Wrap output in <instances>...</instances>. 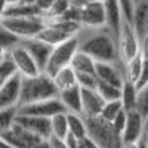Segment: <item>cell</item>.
<instances>
[{
    "label": "cell",
    "instance_id": "38",
    "mask_svg": "<svg viewBox=\"0 0 148 148\" xmlns=\"http://www.w3.org/2000/svg\"><path fill=\"white\" fill-rule=\"evenodd\" d=\"M126 119H127V113H126V111H121V113L116 117V120L111 123L113 127H114V130L120 135V136H121L123 129H125V126H126Z\"/></svg>",
    "mask_w": 148,
    "mask_h": 148
},
{
    "label": "cell",
    "instance_id": "39",
    "mask_svg": "<svg viewBox=\"0 0 148 148\" xmlns=\"http://www.w3.org/2000/svg\"><path fill=\"white\" fill-rule=\"evenodd\" d=\"M49 144H51V148H67L64 141H59V139H55V138L49 139Z\"/></svg>",
    "mask_w": 148,
    "mask_h": 148
},
{
    "label": "cell",
    "instance_id": "40",
    "mask_svg": "<svg viewBox=\"0 0 148 148\" xmlns=\"http://www.w3.org/2000/svg\"><path fill=\"white\" fill-rule=\"evenodd\" d=\"M80 148H98L90 139L86 138L84 141H80Z\"/></svg>",
    "mask_w": 148,
    "mask_h": 148
},
{
    "label": "cell",
    "instance_id": "23",
    "mask_svg": "<svg viewBox=\"0 0 148 148\" xmlns=\"http://www.w3.org/2000/svg\"><path fill=\"white\" fill-rule=\"evenodd\" d=\"M52 80H53V84H55L58 93L77 86V76H76V73H74V70L71 67H67L64 70L58 71L52 77Z\"/></svg>",
    "mask_w": 148,
    "mask_h": 148
},
{
    "label": "cell",
    "instance_id": "19",
    "mask_svg": "<svg viewBox=\"0 0 148 148\" xmlns=\"http://www.w3.org/2000/svg\"><path fill=\"white\" fill-rule=\"evenodd\" d=\"M105 102L96 90L82 89V116L84 117H99Z\"/></svg>",
    "mask_w": 148,
    "mask_h": 148
},
{
    "label": "cell",
    "instance_id": "36",
    "mask_svg": "<svg viewBox=\"0 0 148 148\" xmlns=\"http://www.w3.org/2000/svg\"><path fill=\"white\" fill-rule=\"evenodd\" d=\"M120 6V12H121V18L125 22L132 24V18H133V10H135V2H119Z\"/></svg>",
    "mask_w": 148,
    "mask_h": 148
},
{
    "label": "cell",
    "instance_id": "21",
    "mask_svg": "<svg viewBox=\"0 0 148 148\" xmlns=\"http://www.w3.org/2000/svg\"><path fill=\"white\" fill-rule=\"evenodd\" d=\"M58 99L64 105L67 113L71 114H82V89L74 86L71 89L58 93Z\"/></svg>",
    "mask_w": 148,
    "mask_h": 148
},
{
    "label": "cell",
    "instance_id": "44",
    "mask_svg": "<svg viewBox=\"0 0 148 148\" xmlns=\"http://www.w3.org/2000/svg\"><path fill=\"white\" fill-rule=\"evenodd\" d=\"M6 51H3V49H0V62H2V61L5 59V56H6Z\"/></svg>",
    "mask_w": 148,
    "mask_h": 148
},
{
    "label": "cell",
    "instance_id": "24",
    "mask_svg": "<svg viewBox=\"0 0 148 148\" xmlns=\"http://www.w3.org/2000/svg\"><path fill=\"white\" fill-rule=\"evenodd\" d=\"M70 67L74 70L76 74H95L96 62L86 53L77 51V53L74 55V58L71 61Z\"/></svg>",
    "mask_w": 148,
    "mask_h": 148
},
{
    "label": "cell",
    "instance_id": "43",
    "mask_svg": "<svg viewBox=\"0 0 148 148\" xmlns=\"http://www.w3.org/2000/svg\"><path fill=\"white\" fill-rule=\"evenodd\" d=\"M142 55H144L145 58H148V36H147L145 42L142 43Z\"/></svg>",
    "mask_w": 148,
    "mask_h": 148
},
{
    "label": "cell",
    "instance_id": "42",
    "mask_svg": "<svg viewBox=\"0 0 148 148\" xmlns=\"http://www.w3.org/2000/svg\"><path fill=\"white\" fill-rule=\"evenodd\" d=\"M6 5H8V2H5V0H0V21L3 19V15H5V9H6Z\"/></svg>",
    "mask_w": 148,
    "mask_h": 148
},
{
    "label": "cell",
    "instance_id": "35",
    "mask_svg": "<svg viewBox=\"0 0 148 148\" xmlns=\"http://www.w3.org/2000/svg\"><path fill=\"white\" fill-rule=\"evenodd\" d=\"M19 43V40L14 34H10L9 31H6L3 27H0V49L3 51H10L14 46H16Z\"/></svg>",
    "mask_w": 148,
    "mask_h": 148
},
{
    "label": "cell",
    "instance_id": "7",
    "mask_svg": "<svg viewBox=\"0 0 148 148\" xmlns=\"http://www.w3.org/2000/svg\"><path fill=\"white\" fill-rule=\"evenodd\" d=\"M117 52H119V59L123 65L127 64L133 58H136L139 53H142V46L132 25L125 21L121 24V30L117 37Z\"/></svg>",
    "mask_w": 148,
    "mask_h": 148
},
{
    "label": "cell",
    "instance_id": "20",
    "mask_svg": "<svg viewBox=\"0 0 148 148\" xmlns=\"http://www.w3.org/2000/svg\"><path fill=\"white\" fill-rule=\"evenodd\" d=\"M104 10H105V28L117 39L123 24L119 2H114V0L104 2Z\"/></svg>",
    "mask_w": 148,
    "mask_h": 148
},
{
    "label": "cell",
    "instance_id": "8",
    "mask_svg": "<svg viewBox=\"0 0 148 148\" xmlns=\"http://www.w3.org/2000/svg\"><path fill=\"white\" fill-rule=\"evenodd\" d=\"M79 24L83 30H98L105 27L104 2H77Z\"/></svg>",
    "mask_w": 148,
    "mask_h": 148
},
{
    "label": "cell",
    "instance_id": "37",
    "mask_svg": "<svg viewBox=\"0 0 148 148\" xmlns=\"http://www.w3.org/2000/svg\"><path fill=\"white\" fill-rule=\"evenodd\" d=\"M145 84H148V58L144 56V62H142V70H141V74H139V79L138 82L135 83L136 89H142Z\"/></svg>",
    "mask_w": 148,
    "mask_h": 148
},
{
    "label": "cell",
    "instance_id": "5",
    "mask_svg": "<svg viewBox=\"0 0 148 148\" xmlns=\"http://www.w3.org/2000/svg\"><path fill=\"white\" fill-rule=\"evenodd\" d=\"M0 27L14 34L19 42L36 39L45 27L43 16H28V18H3Z\"/></svg>",
    "mask_w": 148,
    "mask_h": 148
},
{
    "label": "cell",
    "instance_id": "12",
    "mask_svg": "<svg viewBox=\"0 0 148 148\" xmlns=\"http://www.w3.org/2000/svg\"><path fill=\"white\" fill-rule=\"evenodd\" d=\"M95 76L98 82H102L121 89L123 83H125V65L121 62H116V64L98 62L95 67Z\"/></svg>",
    "mask_w": 148,
    "mask_h": 148
},
{
    "label": "cell",
    "instance_id": "27",
    "mask_svg": "<svg viewBox=\"0 0 148 148\" xmlns=\"http://www.w3.org/2000/svg\"><path fill=\"white\" fill-rule=\"evenodd\" d=\"M71 2H67V0H55V2H51V6L47 8V10L45 12L43 19L46 21H55V19H61L65 12L68 10Z\"/></svg>",
    "mask_w": 148,
    "mask_h": 148
},
{
    "label": "cell",
    "instance_id": "11",
    "mask_svg": "<svg viewBox=\"0 0 148 148\" xmlns=\"http://www.w3.org/2000/svg\"><path fill=\"white\" fill-rule=\"evenodd\" d=\"M0 138L6 144H9L12 148H37L43 142V139L33 135L31 132L25 130L19 125H16V123Z\"/></svg>",
    "mask_w": 148,
    "mask_h": 148
},
{
    "label": "cell",
    "instance_id": "41",
    "mask_svg": "<svg viewBox=\"0 0 148 148\" xmlns=\"http://www.w3.org/2000/svg\"><path fill=\"white\" fill-rule=\"evenodd\" d=\"M142 136H145V138H148V116L147 117H144V127H142Z\"/></svg>",
    "mask_w": 148,
    "mask_h": 148
},
{
    "label": "cell",
    "instance_id": "13",
    "mask_svg": "<svg viewBox=\"0 0 148 148\" xmlns=\"http://www.w3.org/2000/svg\"><path fill=\"white\" fill-rule=\"evenodd\" d=\"M21 82L22 77L19 74L9 79L0 88V110L18 108L19 107V96H21Z\"/></svg>",
    "mask_w": 148,
    "mask_h": 148
},
{
    "label": "cell",
    "instance_id": "31",
    "mask_svg": "<svg viewBox=\"0 0 148 148\" xmlns=\"http://www.w3.org/2000/svg\"><path fill=\"white\" fill-rule=\"evenodd\" d=\"M121 111H125L123 110V105L120 101H113V102H105L102 111H101V119H104L105 121L108 123H113L116 120V117L121 113Z\"/></svg>",
    "mask_w": 148,
    "mask_h": 148
},
{
    "label": "cell",
    "instance_id": "22",
    "mask_svg": "<svg viewBox=\"0 0 148 148\" xmlns=\"http://www.w3.org/2000/svg\"><path fill=\"white\" fill-rule=\"evenodd\" d=\"M67 121H68V136L77 139V141H84L88 138L86 121L82 114L67 113Z\"/></svg>",
    "mask_w": 148,
    "mask_h": 148
},
{
    "label": "cell",
    "instance_id": "1",
    "mask_svg": "<svg viewBox=\"0 0 148 148\" xmlns=\"http://www.w3.org/2000/svg\"><path fill=\"white\" fill-rule=\"evenodd\" d=\"M79 51L90 56L95 62H120L117 52V39L105 27L98 30H83L77 36Z\"/></svg>",
    "mask_w": 148,
    "mask_h": 148
},
{
    "label": "cell",
    "instance_id": "16",
    "mask_svg": "<svg viewBox=\"0 0 148 148\" xmlns=\"http://www.w3.org/2000/svg\"><path fill=\"white\" fill-rule=\"evenodd\" d=\"M28 16H43L42 10L36 2L31 0H18L8 2L3 18H28Z\"/></svg>",
    "mask_w": 148,
    "mask_h": 148
},
{
    "label": "cell",
    "instance_id": "15",
    "mask_svg": "<svg viewBox=\"0 0 148 148\" xmlns=\"http://www.w3.org/2000/svg\"><path fill=\"white\" fill-rule=\"evenodd\" d=\"M142 127H144V117L136 110L127 113L126 126L121 132V142L123 145H133L138 144L142 138Z\"/></svg>",
    "mask_w": 148,
    "mask_h": 148
},
{
    "label": "cell",
    "instance_id": "26",
    "mask_svg": "<svg viewBox=\"0 0 148 148\" xmlns=\"http://www.w3.org/2000/svg\"><path fill=\"white\" fill-rule=\"evenodd\" d=\"M51 133L55 139L65 141L68 136V121H67V113L56 114L51 119Z\"/></svg>",
    "mask_w": 148,
    "mask_h": 148
},
{
    "label": "cell",
    "instance_id": "17",
    "mask_svg": "<svg viewBox=\"0 0 148 148\" xmlns=\"http://www.w3.org/2000/svg\"><path fill=\"white\" fill-rule=\"evenodd\" d=\"M21 45L27 49V52L31 55V58L34 59L36 65L39 67L40 73L45 71L46 65H47V61L51 58V53H52V49L49 45L40 42L39 39H30V40H24L21 42Z\"/></svg>",
    "mask_w": 148,
    "mask_h": 148
},
{
    "label": "cell",
    "instance_id": "14",
    "mask_svg": "<svg viewBox=\"0 0 148 148\" xmlns=\"http://www.w3.org/2000/svg\"><path fill=\"white\" fill-rule=\"evenodd\" d=\"M15 123L24 127L25 130L31 132L33 135L39 136L43 141L51 139L52 133H51V120L49 119H40V117H30V116H22L16 114Z\"/></svg>",
    "mask_w": 148,
    "mask_h": 148
},
{
    "label": "cell",
    "instance_id": "10",
    "mask_svg": "<svg viewBox=\"0 0 148 148\" xmlns=\"http://www.w3.org/2000/svg\"><path fill=\"white\" fill-rule=\"evenodd\" d=\"M67 113L64 105L61 104V101L58 98L53 99H47V101H42V102H36V104H30V105H22L18 107V114L22 116H30V117H40V119H49L55 117L56 114H62Z\"/></svg>",
    "mask_w": 148,
    "mask_h": 148
},
{
    "label": "cell",
    "instance_id": "28",
    "mask_svg": "<svg viewBox=\"0 0 148 148\" xmlns=\"http://www.w3.org/2000/svg\"><path fill=\"white\" fill-rule=\"evenodd\" d=\"M142 62H144V55L139 53L136 58H133L127 64H125V80H127L133 84L136 83L139 79L141 70H142Z\"/></svg>",
    "mask_w": 148,
    "mask_h": 148
},
{
    "label": "cell",
    "instance_id": "32",
    "mask_svg": "<svg viewBox=\"0 0 148 148\" xmlns=\"http://www.w3.org/2000/svg\"><path fill=\"white\" fill-rule=\"evenodd\" d=\"M16 68L12 62V59L9 58V55L6 53L5 59L0 62V83H5L8 82L9 79H12L14 76H16Z\"/></svg>",
    "mask_w": 148,
    "mask_h": 148
},
{
    "label": "cell",
    "instance_id": "2",
    "mask_svg": "<svg viewBox=\"0 0 148 148\" xmlns=\"http://www.w3.org/2000/svg\"><path fill=\"white\" fill-rule=\"evenodd\" d=\"M53 98H58V90L53 84V80L45 73H40L34 77L22 79L19 107L53 99Z\"/></svg>",
    "mask_w": 148,
    "mask_h": 148
},
{
    "label": "cell",
    "instance_id": "3",
    "mask_svg": "<svg viewBox=\"0 0 148 148\" xmlns=\"http://www.w3.org/2000/svg\"><path fill=\"white\" fill-rule=\"evenodd\" d=\"M88 139H90L98 148H123L121 136L114 130L113 125L101 117H84Z\"/></svg>",
    "mask_w": 148,
    "mask_h": 148
},
{
    "label": "cell",
    "instance_id": "25",
    "mask_svg": "<svg viewBox=\"0 0 148 148\" xmlns=\"http://www.w3.org/2000/svg\"><path fill=\"white\" fill-rule=\"evenodd\" d=\"M136 96H138V89L133 83L125 80L121 86V98L120 102L123 105V110L126 113H130V111L136 110Z\"/></svg>",
    "mask_w": 148,
    "mask_h": 148
},
{
    "label": "cell",
    "instance_id": "29",
    "mask_svg": "<svg viewBox=\"0 0 148 148\" xmlns=\"http://www.w3.org/2000/svg\"><path fill=\"white\" fill-rule=\"evenodd\" d=\"M96 92L99 93V96L104 99V102H113V101H120L121 98V89L111 86L102 82H98L96 86Z\"/></svg>",
    "mask_w": 148,
    "mask_h": 148
},
{
    "label": "cell",
    "instance_id": "4",
    "mask_svg": "<svg viewBox=\"0 0 148 148\" xmlns=\"http://www.w3.org/2000/svg\"><path fill=\"white\" fill-rule=\"evenodd\" d=\"M80 31H82L80 24L73 22V21H67V19L46 21L43 30L40 31V34L36 39H39L40 42L49 45L51 47H55L70 39L77 37Z\"/></svg>",
    "mask_w": 148,
    "mask_h": 148
},
{
    "label": "cell",
    "instance_id": "6",
    "mask_svg": "<svg viewBox=\"0 0 148 148\" xmlns=\"http://www.w3.org/2000/svg\"><path fill=\"white\" fill-rule=\"evenodd\" d=\"M77 51H79V40H77V37L70 39V40H67L64 43L55 46L52 49L51 58H49L47 65H46L43 73L52 79L58 71L70 67L71 61H73L74 55L77 53Z\"/></svg>",
    "mask_w": 148,
    "mask_h": 148
},
{
    "label": "cell",
    "instance_id": "34",
    "mask_svg": "<svg viewBox=\"0 0 148 148\" xmlns=\"http://www.w3.org/2000/svg\"><path fill=\"white\" fill-rule=\"evenodd\" d=\"M136 111H138L142 117H147V116H148V84H145L142 89L138 90V96H136Z\"/></svg>",
    "mask_w": 148,
    "mask_h": 148
},
{
    "label": "cell",
    "instance_id": "9",
    "mask_svg": "<svg viewBox=\"0 0 148 148\" xmlns=\"http://www.w3.org/2000/svg\"><path fill=\"white\" fill-rule=\"evenodd\" d=\"M8 55L12 59V62H14V65L16 68V73L22 79L34 77V76H37V74H40L39 67L36 65L34 59L27 52V49L21 45V42L16 46L12 47L10 51H8Z\"/></svg>",
    "mask_w": 148,
    "mask_h": 148
},
{
    "label": "cell",
    "instance_id": "30",
    "mask_svg": "<svg viewBox=\"0 0 148 148\" xmlns=\"http://www.w3.org/2000/svg\"><path fill=\"white\" fill-rule=\"evenodd\" d=\"M16 114H18V108L0 110V136L15 125Z\"/></svg>",
    "mask_w": 148,
    "mask_h": 148
},
{
    "label": "cell",
    "instance_id": "45",
    "mask_svg": "<svg viewBox=\"0 0 148 148\" xmlns=\"http://www.w3.org/2000/svg\"><path fill=\"white\" fill-rule=\"evenodd\" d=\"M123 148H139V145H138V144H133V145H125Z\"/></svg>",
    "mask_w": 148,
    "mask_h": 148
},
{
    "label": "cell",
    "instance_id": "33",
    "mask_svg": "<svg viewBox=\"0 0 148 148\" xmlns=\"http://www.w3.org/2000/svg\"><path fill=\"white\" fill-rule=\"evenodd\" d=\"M77 76V86L83 90H96L98 79L95 74H76Z\"/></svg>",
    "mask_w": 148,
    "mask_h": 148
},
{
    "label": "cell",
    "instance_id": "18",
    "mask_svg": "<svg viewBox=\"0 0 148 148\" xmlns=\"http://www.w3.org/2000/svg\"><path fill=\"white\" fill-rule=\"evenodd\" d=\"M130 25L142 46V43L145 42L148 36V0L135 2V10H133V18Z\"/></svg>",
    "mask_w": 148,
    "mask_h": 148
}]
</instances>
